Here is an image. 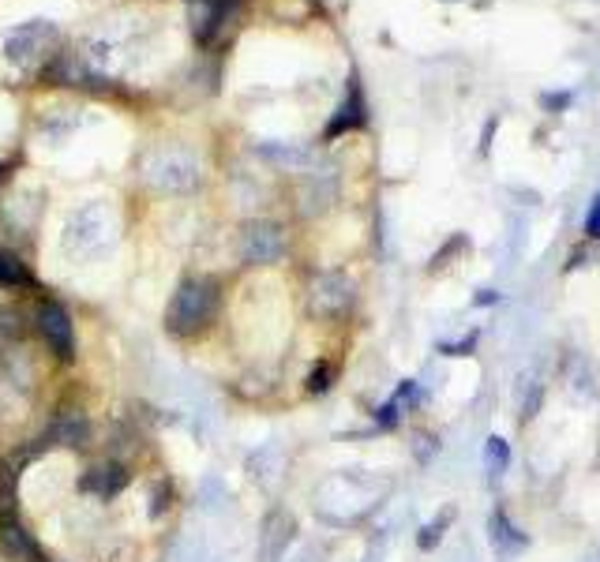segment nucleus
<instances>
[{
	"label": "nucleus",
	"instance_id": "nucleus-10",
	"mask_svg": "<svg viewBox=\"0 0 600 562\" xmlns=\"http://www.w3.org/2000/svg\"><path fill=\"white\" fill-rule=\"evenodd\" d=\"M492 543H495V551H518V548H525V536L518 533L514 525H510V517L503 510H495L492 513Z\"/></svg>",
	"mask_w": 600,
	"mask_h": 562
},
{
	"label": "nucleus",
	"instance_id": "nucleus-14",
	"mask_svg": "<svg viewBox=\"0 0 600 562\" xmlns=\"http://www.w3.org/2000/svg\"><path fill=\"white\" fill-rule=\"evenodd\" d=\"M331 375H334V367H331V364H319L315 371H311V379H308V390H311V393L331 390Z\"/></svg>",
	"mask_w": 600,
	"mask_h": 562
},
{
	"label": "nucleus",
	"instance_id": "nucleus-16",
	"mask_svg": "<svg viewBox=\"0 0 600 562\" xmlns=\"http://www.w3.org/2000/svg\"><path fill=\"white\" fill-rule=\"evenodd\" d=\"M586 232L600 240V195L593 199V206H589V214H586Z\"/></svg>",
	"mask_w": 600,
	"mask_h": 562
},
{
	"label": "nucleus",
	"instance_id": "nucleus-2",
	"mask_svg": "<svg viewBox=\"0 0 600 562\" xmlns=\"http://www.w3.org/2000/svg\"><path fill=\"white\" fill-rule=\"evenodd\" d=\"M353 281H349L341 270H323V274L311 278L308 285V311L315 319H338L349 311L353 304Z\"/></svg>",
	"mask_w": 600,
	"mask_h": 562
},
{
	"label": "nucleus",
	"instance_id": "nucleus-9",
	"mask_svg": "<svg viewBox=\"0 0 600 562\" xmlns=\"http://www.w3.org/2000/svg\"><path fill=\"white\" fill-rule=\"evenodd\" d=\"M86 439H91V428H86V416L83 413H64L57 424L49 428V435H45V443L49 446H86Z\"/></svg>",
	"mask_w": 600,
	"mask_h": 562
},
{
	"label": "nucleus",
	"instance_id": "nucleus-1",
	"mask_svg": "<svg viewBox=\"0 0 600 562\" xmlns=\"http://www.w3.org/2000/svg\"><path fill=\"white\" fill-rule=\"evenodd\" d=\"M221 289L214 278H184L173 293L169 308H165V330L177 337H191L211 326V319L218 315Z\"/></svg>",
	"mask_w": 600,
	"mask_h": 562
},
{
	"label": "nucleus",
	"instance_id": "nucleus-13",
	"mask_svg": "<svg viewBox=\"0 0 600 562\" xmlns=\"http://www.w3.org/2000/svg\"><path fill=\"white\" fill-rule=\"evenodd\" d=\"M484 461H488V472H503V469H507L510 450H507V443H503L499 435L488 439V446H484Z\"/></svg>",
	"mask_w": 600,
	"mask_h": 562
},
{
	"label": "nucleus",
	"instance_id": "nucleus-17",
	"mask_svg": "<svg viewBox=\"0 0 600 562\" xmlns=\"http://www.w3.org/2000/svg\"><path fill=\"white\" fill-rule=\"evenodd\" d=\"M0 176H4V165H0Z\"/></svg>",
	"mask_w": 600,
	"mask_h": 562
},
{
	"label": "nucleus",
	"instance_id": "nucleus-4",
	"mask_svg": "<svg viewBox=\"0 0 600 562\" xmlns=\"http://www.w3.org/2000/svg\"><path fill=\"white\" fill-rule=\"evenodd\" d=\"M38 334L45 337V345L53 349L57 360H71L75 352V337H71V315L68 308H60L57 300H45L38 308Z\"/></svg>",
	"mask_w": 600,
	"mask_h": 562
},
{
	"label": "nucleus",
	"instance_id": "nucleus-5",
	"mask_svg": "<svg viewBox=\"0 0 600 562\" xmlns=\"http://www.w3.org/2000/svg\"><path fill=\"white\" fill-rule=\"evenodd\" d=\"M293 533H297V521H293L285 510H270L267 521H263L259 562H278V559H282L285 548L293 543Z\"/></svg>",
	"mask_w": 600,
	"mask_h": 562
},
{
	"label": "nucleus",
	"instance_id": "nucleus-15",
	"mask_svg": "<svg viewBox=\"0 0 600 562\" xmlns=\"http://www.w3.org/2000/svg\"><path fill=\"white\" fill-rule=\"evenodd\" d=\"M446 521H451V513H446L443 521H431V525L424 528V536H420V548H424V551H428V548H435V540H439V536H443Z\"/></svg>",
	"mask_w": 600,
	"mask_h": 562
},
{
	"label": "nucleus",
	"instance_id": "nucleus-7",
	"mask_svg": "<svg viewBox=\"0 0 600 562\" xmlns=\"http://www.w3.org/2000/svg\"><path fill=\"white\" fill-rule=\"evenodd\" d=\"M0 548H4V555L12 562H42V548H38V540L12 517L0 521Z\"/></svg>",
	"mask_w": 600,
	"mask_h": 562
},
{
	"label": "nucleus",
	"instance_id": "nucleus-3",
	"mask_svg": "<svg viewBox=\"0 0 600 562\" xmlns=\"http://www.w3.org/2000/svg\"><path fill=\"white\" fill-rule=\"evenodd\" d=\"M240 255L255 267H267V262H278L285 255V232L278 229L274 221H252L244 225L240 232Z\"/></svg>",
	"mask_w": 600,
	"mask_h": 562
},
{
	"label": "nucleus",
	"instance_id": "nucleus-12",
	"mask_svg": "<svg viewBox=\"0 0 600 562\" xmlns=\"http://www.w3.org/2000/svg\"><path fill=\"white\" fill-rule=\"evenodd\" d=\"M30 281H34V278L27 274V267H23L12 252H4V247H0V285H30Z\"/></svg>",
	"mask_w": 600,
	"mask_h": 562
},
{
	"label": "nucleus",
	"instance_id": "nucleus-11",
	"mask_svg": "<svg viewBox=\"0 0 600 562\" xmlns=\"http://www.w3.org/2000/svg\"><path fill=\"white\" fill-rule=\"evenodd\" d=\"M360 109H364V106H360V90L353 86V98H349L346 106H341V117L334 120L331 127H326V135L334 139V135H341V132H349V127H357L360 120H364V112H360Z\"/></svg>",
	"mask_w": 600,
	"mask_h": 562
},
{
	"label": "nucleus",
	"instance_id": "nucleus-8",
	"mask_svg": "<svg viewBox=\"0 0 600 562\" xmlns=\"http://www.w3.org/2000/svg\"><path fill=\"white\" fill-rule=\"evenodd\" d=\"M563 379H566V387L578 393V398H597V393H600V371H597L593 360L581 356V352H574V356L566 360Z\"/></svg>",
	"mask_w": 600,
	"mask_h": 562
},
{
	"label": "nucleus",
	"instance_id": "nucleus-6",
	"mask_svg": "<svg viewBox=\"0 0 600 562\" xmlns=\"http://www.w3.org/2000/svg\"><path fill=\"white\" fill-rule=\"evenodd\" d=\"M128 480H132V472L120 461H101L83 476V487L91 495H98V499H113V495H120L128 487Z\"/></svg>",
	"mask_w": 600,
	"mask_h": 562
}]
</instances>
